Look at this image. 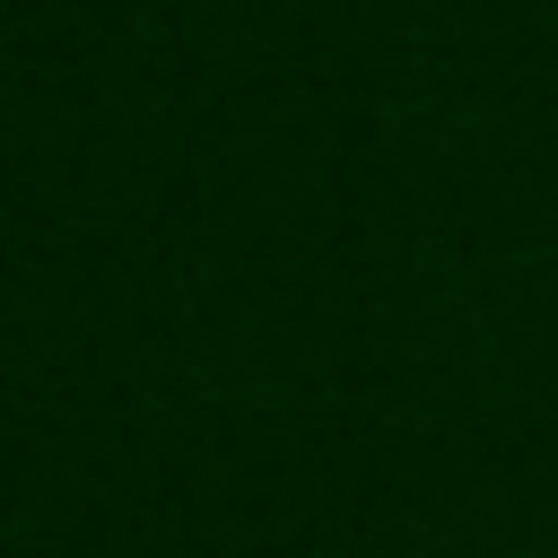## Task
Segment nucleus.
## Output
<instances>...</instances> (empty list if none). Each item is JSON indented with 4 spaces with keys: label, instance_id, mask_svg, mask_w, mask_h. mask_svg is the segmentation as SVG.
<instances>
[]
</instances>
